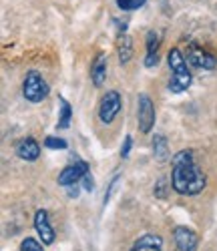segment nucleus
<instances>
[{"mask_svg": "<svg viewBox=\"0 0 217 251\" xmlns=\"http://www.w3.org/2000/svg\"><path fill=\"white\" fill-rule=\"evenodd\" d=\"M171 185L179 195H197L205 189V173L195 163L191 151H179L171 159Z\"/></svg>", "mask_w": 217, "mask_h": 251, "instance_id": "1", "label": "nucleus"}, {"mask_svg": "<svg viewBox=\"0 0 217 251\" xmlns=\"http://www.w3.org/2000/svg\"><path fill=\"white\" fill-rule=\"evenodd\" d=\"M167 62H169V69H171V80H169V91L171 93H183L189 89L191 85V73L187 69V60L183 56V52L179 49H173L167 54Z\"/></svg>", "mask_w": 217, "mask_h": 251, "instance_id": "2", "label": "nucleus"}, {"mask_svg": "<svg viewBox=\"0 0 217 251\" xmlns=\"http://www.w3.org/2000/svg\"><path fill=\"white\" fill-rule=\"evenodd\" d=\"M23 95L27 100L30 102H40L42 99H47L49 95V85H47V80L42 78L36 71H30L23 82Z\"/></svg>", "mask_w": 217, "mask_h": 251, "instance_id": "3", "label": "nucleus"}, {"mask_svg": "<svg viewBox=\"0 0 217 251\" xmlns=\"http://www.w3.org/2000/svg\"><path fill=\"white\" fill-rule=\"evenodd\" d=\"M123 107V100H121V95L117 91H107L105 97L101 99V107H99V117L105 125L113 123V119L119 115Z\"/></svg>", "mask_w": 217, "mask_h": 251, "instance_id": "4", "label": "nucleus"}, {"mask_svg": "<svg viewBox=\"0 0 217 251\" xmlns=\"http://www.w3.org/2000/svg\"><path fill=\"white\" fill-rule=\"evenodd\" d=\"M137 121H139L141 133H149L151 129H153V125H155V107H153V100H151L147 95H139Z\"/></svg>", "mask_w": 217, "mask_h": 251, "instance_id": "5", "label": "nucleus"}, {"mask_svg": "<svg viewBox=\"0 0 217 251\" xmlns=\"http://www.w3.org/2000/svg\"><path fill=\"white\" fill-rule=\"evenodd\" d=\"M173 239H175V245L179 251H197V245H199V237L193 229L185 227V225H179L175 227L173 231Z\"/></svg>", "mask_w": 217, "mask_h": 251, "instance_id": "6", "label": "nucleus"}, {"mask_svg": "<svg viewBox=\"0 0 217 251\" xmlns=\"http://www.w3.org/2000/svg\"><path fill=\"white\" fill-rule=\"evenodd\" d=\"M86 173H89V165L84 161H77L75 165L64 167L58 175V185L62 187H69V185H77V181H81Z\"/></svg>", "mask_w": 217, "mask_h": 251, "instance_id": "7", "label": "nucleus"}, {"mask_svg": "<svg viewBox=\"0 0 217 251\" xmlns=\"http://www.w3.org/2000/svg\"><path fill=\"white\" fill-rule=\"evenodd\" d=\"M34 229L36 233L40 235V241L45 245H51L54 241V229L49 221V213L45 211V209H38L36 215H34Z\"/></svg>", "mask_w": 217, "mask_h": 251, "instance_id": "8", "label": "nucleus"}, {"mask_svg": "<svg viewBox=\"0 0 217 251\" xmlns=\"http://www.w3.org/2000/svg\"><path fill=\"white\" fill-rule=\"evenodd\" d=\"M187 58H189V62H193L195 67L207 69V71H209V69H215V65H217V58H215L211 52L199 49L197 45H191V49H189V52H187Z\"/></svg>", "mask_w": 217, "mask_h": 251, "instance_id": "9", "label": "nucleus"}, {"mask_svg": "<svg viewBox=\"0 0 217 251\" xmlns=\"http://www.w3.org/2000/svg\"><path fill=\"white\" fill-rule=\"evenodd\" d=\"M16 155L23 161H36L40 155V145L32 137H27L16 145Z\"/></svg>", "mask_w": 217, "mask_h": 251, "instance_id": "10", "label": "nucleus"}, {"mask_svg": "<svg viewBox=\"0 0 217 251\" xmlns=\"http://www.w3.org/2000/svg\"><path fill=\"white\" fill-rule=\"evenodd\" d=\"M131 251H163V239L155 233H145L135 241Z\"/></svg>", "mask_w": 217, "mask_h": 251, "instance_id": "11", "label": "nucleus"}, {"mask_svg": "<svg viewBox=\"0 0 217 251\" xmlns=\"http://www.w3.org/2000/svg\"><path fill=\"white\" fill-rule=\"evenodd\" d=\"M157 49H159V34L151 30L147 34V58H145V67L147 69H153L157 62H159Z\"/></svg>", "mask_w": 217, "mask_h": 251, "instance_id": "12", "label": "nucleus"}, {"mask_svg": "<svg viewBox=\"0 0 217 251\" xmlns=\"http://www.w3.org/2000/svg\"><path fill=\"white\" fill-rule=\"evenodd\" d=\"M105 78H107V58L105 54H99L91 67V80L95 87H103Z\"/></svg>", "mask_w": 217, "mask_h": 251, "instance_id": "13", "label": "nucleus"}, {"mask_svg": "<svg viewBox=\"0 0 217 251\" xmlns=\"http://www.w3.org/2000/svg\"><path fill=\"white\" fill-rule=\"evenodd\" d=\"M117 50H119L121 65H127V62L131 60V56H133V43H131V38H129L127 34H121V36H119Z\"/></svg>", "mask_w": 217, "mask_h": 251, "instance_id": "14", "label": "nucleus"}, {"mask_svg": "<svg viewBox=\"0 0 217 251\" xmlns=\"http://www.w3.org/2000/svg\"><path fill=\"white\" fill-rule=\"evenodd\" d=\"M153 153L159 161H165L169 157V145H167V139L163 135H155L153 137Z\"/></svg>", "mask_w": 217, "mask_h": 251, "instance_id": "15", "label": "nucleus"}, {"mask_svg": "<svg viewBox=\"0 0 217 251\" xmlns=\"http://www.w3.org/2000/svg\"><path fill=\"white\" fill-rule=\"evenodd\" d=\"M71 117H73L71 104L67 102V99H62V97H60V117H58L56 127H58V129H67V127H69V123H71Z\"/></svg>", "mask_w": 217, "mask_h": 251, "instance_id": "16", "label": "nucleus"}, {"mask_svg": "<svg viewBox=\"0 0 217 251\" xmlns=\"http://www.w3.org/2000/svg\"><path fill=\"white\" fill-rule=\"evenodd\" d=\"M145 2H147V0H117V6H119L121 10L131 12V10H137V8H141Z\"/></svg>", "mask_w": 217, "mask_h": 251, "instance_id": "17", "label": "nucleus"}, {"mask_svg": "<svg viewBox=\"0 0 217 251\" xmlns=\"http://www.w3.org/2000/svg\"><path fill=\"white\" fill-rule=\"evenodd\" d=\"M45 145L49 149H67L69 147V143L64 141V139H60V137H47L45 139Z\"/></svg>", "mask_w": 217, "mask_h": 251, "instance_id": "18", "label": "nucleus"}, {"mask_svg": "<svg viewBox=\"0 0 217 251\" xmlns=\"http://www.w3.org/2000/svg\"><path fill=\"white\" fill-rule=\"evenodd\" d=\"M20 251H45V249H42V245L36 239L27 237L23 243H20Z\"/></svg>", "mask_w": 217, "mask_h": 251, "instance_id": "19", "label": "nucleus"}, {"mask_svg": "<svg viewBox=\"0 0 217 251\" xmlns=\"http://www.w3.org/2000/svg\"><path fill=\"white\" fill-rule=\"evenodd\" d=\"M131 145H133V139H131V135H127V137H125V143H123V147H121V157H123V159H127V157H129V151H131Z\"/></svg>", "mask_w": 217, "mask_h": 251, "instance_id": "20", "label": "nucleus"}, {"mask_svg": "<svg viewBox=\"0 0 217 251\" xmlns=\"http://www.w3.org/2000/svg\"><path fill=\"white\" fill-rule=\"evenodd\" d=\"M82 183H84V189H86V191H93V189H95V181H93L91 173H86V175L82 177Z\"/></svg>", "mask_w": 217, "mask_h": 251, "instance_id": "21", "label": "nucleus"}]
</instances>
